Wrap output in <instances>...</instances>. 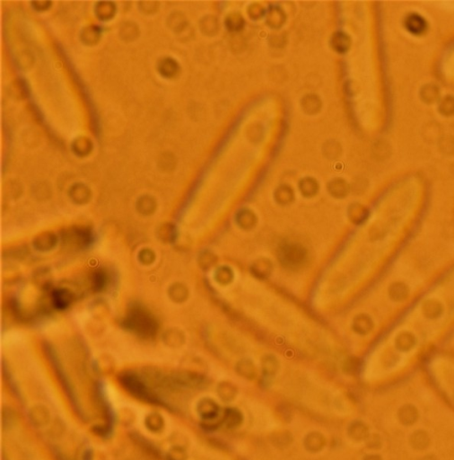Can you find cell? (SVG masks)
Masks as SVG:
<instances>
[{"instance_id": "obj_3", "label": "cell", "mask_w": 454, "mask_h": 460, "mask_svg": "<svg viewBox=\"0 0 454 460\" xmlns=\"http://www.w3.org/2000/svg\"><path fill=\"white\" fill-rule=\"evenodd\" d=\"M120 382L125 389L132 394L134 397L145 400L147 402L156 403L157 399L154 395H152L150 390L147 386L143 383L138 377L134 374H123L120 378Z\"/></svg>"}, {"instance_id": "obj_17", "label": "cell", "mask_w": 454, "mask_h": 460, "mask_svg": "<svg viewBox=\"0 0 454 460\" xmlns=\"http://www.w3.org/2000/svg\"><path fill=\"white\" fill-rule=\"evenodd\" d=\"M299 190L303 196L311 198L316 195L319 191V184L315 179L311 177L303 178L299 183Z\"/></svg>"}, {"instance_id": "obj_6", "label": "cell", "mask_w": 454, "mask_h": 460, "mask_svg": "<svg viewBox=\"0 0 454 460\" xmlns=\"http://www.w3.org/2000/svg\"><path fill=\"white\" fill-rule=\"evenodd\" d=\"M222 425L228 429H234L239 427L243 422V416L237 408L229 407L224 411L222 415Z\"/></svg>"}, {"instance_id": "obj_27", "label": "cell", "mask_w": 454, "mask_h": 460, "mask_svg": "<svg viewBox=\"0 0 454 460\" xmlns=\"http://www.w3.org/2000/svg\"><path fill=\"white\" fill-rule=\"evenodd\" d=\"M323 152L330 159H335L336 157H338L340 152L339 143L335 141H329L324 146Z\"/></svg>"}, {"instance_id": "obj_22", "label": "cell", "mask_w": 454, "mask_h": 460, "mask_svg": "<svg viewBox=\"0 0 454 460\" xmlns=\"http://www.w3.org/2000/svg\"><path fill=\"white\" fill-rule=\"evenodd\" d=\"M96 15L102 20H109L114 15L115 6L112 2H100L96 6Z\"/></svg>"}, {"instance_id": "obj_28", "label": "cell", "mask_w": 454, "mask_h": 460, "mask_svg": "<svg viewBox=\"0 0 454 460\" xmlns=\"http://www.w3.org/2000/svg\"><path fill=\"white\" fill-rule=\"evenodd\" d=\"M206 21H202L201 22V28L202 31L205 32L206 34H213L215 31L218 29V22L217 20L212 16L205 18Z\"/></svg>"}, {"instance_id": "obj_18", "label": "cell", "mask_w": 454, "mask_h": 460, "mask_svg": "<svg viewBox=\"0 0 454 460\" xmlns=\"http://www.w3.org/2000/svg\"><path fill=\"white\" fill-rule=\"evenodd\" d=\"M179 70L178 63L172 58H165L159 63V71L165 77H173Z\"/></svg>"}, {"instance_id": "obj_13", "label": "cell", "mask_w": 454, "mask_h": 460, "mask_svg": "<svg viewBox=\"0 0 454 460\" xmlns=\"http://www.w3.org/2000/svg\"><path fill=\"white\" fill-rule=\"evenodd\" d=\"M294 193L293 189L287 185H282L275 192V200L280 205H288L294 201Z\"/></svg>"}, {"instance_id": "obj_25", "label": "cell", "mask_w": 454, "mask_h": 460, "mask_svg": "<svg viewBox=\"0 0 454 460\" xmlns=\"http://www.w3.org/2000/svg\"><path fill=\"white\" fill-rule=\"evenodd\" d=\"M100 37V33L96 27H87L82 33V39L86 44L96 43Z\"/></svg>"}, {"instance_id": "obj_12", "label": "cell", "mask_w": 454, "mask_h": 460, "mask_svg": "<svg viewBox=\"0 0 454 460\" xmlns=\"http://www.w3.org/2000/svg\"><path fill=\"white\" fill-rule=\"evenodd\" d=\"M302 107L308 114H315L321 110V100L315 94H308L302 100Z\"/></svg>"}, {"instance_id": "obj_16", "label": "cell", "mask_w": 454, "mask_h": 460, "mask_svg": "<svg viewBox=\"0 0 454 460\" xmlns=\"http://www.w3.org/2000/svg\"><path fill=\"white\" fill-rule=\"evenodd\" d=\"M331 44L335 50L342 53V52H346L347 49L350 48L351 40L346 33H344L342 31H339V32H336L332 37Z\"/></svg>"}, {"instance_id": "obj_20", "label": "cell", "mask_w": 454, "mask_h": 460, "mask_svg": "<svg viewBox=\"0 0 454 460\" xmlns=\"http://www.w3.org/2000/svg\"><path fill=\"white\" fill-rule=\"evenodd\" d=\"M285 21L284 12L278 7L272 8L267 15V24L272 28H279Z\"/></svg>"}, {"instance_id": "obj_19", "label": "cell", "mask_w": 454, "mask_h": 460, "mask_svg": "<svg viewBox=\"0 0 454 460\" xmlns=\"http://www.w3.org/2000/svg\"><path fill=\"white\" fill-rule=\"evenodd\" d=\"M278 361L274 355L267 354L261 359V367L264 375H275L276 371H278Z\"/></svg>"}, {"instance_id": "obj_29", "label": "cell", "mask_w": 454, "mask_h": 460, "mask_svg": "<svg viewBox=\"0 0 454 460\" xmlns=\"http://www.w3.org/2000/svg\"><path fill=\"white\" fill-rule=\"evenodd\" d=\"M106 275L105 273L102 272H97L94 273L93 277V286H94V291H101L103 290L104 286L106 285Z\"/></svg>"}, {"instance_id": "obj_31", "label": "cell", "mask_w": 454, "mask_h": 460, "mask_svg": "<svg viewBox=\"0 0 454 460\" xmlns=\"http://www.w3.org/2000/svg\"><path fill=\"white\" fill-rule=\"evenodd\" d=\"M264 12H265V10L263 8L262 5L257 4V3L251 4L250 6H249V9H248L249 15L252 19H258V18L261 17L264 14Z\"/></svg>"}, {"instance_id": "obj_11", "label": "cell", "mask_w": 454, "mask_h": 460, "mask_svg": "<svg viewBox=\"0 0 454 460\" xmlns=\"http://www.w3.org/2000/svg\"><path fill=\"white\" fill-rule=\"evenodd\" d=\"M236 372L242 378L247 380H252L256 376V368L254 366L253 362L247 359L240 360V362L236 364Z\"/></svg>"}, {"instance_id": "obj_23", "label": "cell", "mask_w": 454, "mask_h": 460, "mask_svg": "<svg viewBox=\"0 0 454 460\" xmlns=\"http://www.w3.org/2000/svg\"><path fill=\"white\" fill-rule=\"evenodd\" d=\"M244 20L240 13H231L229 14L226 20V25L227 29L231 31H240L243 27Z\"/></svg>"}, {"instance_id": "obj_2", "label": "cell", "mask_w": 454, "mask_h": 460, "mask_svg": "<svg viewBox=\"0 0 454 460\" xmlns=\"http://www.w3.org/2000/svg\"><path fill=\"white\" fill-rule=\"evenodd\" d=\"M277 258L285 268H300L306 262L307 251L297 243H284L278 248Z\"/></svg>"}, {"instance_id": "obj_32", "label": "cell", "mask_w": 454, "mask_h": 460, "mask_svg": "<svg viewBox=\"0 0 454 460\" xmlns=\"http://www.w3.org/2000/svg\"><path fill=\"white\" fill-rule=\"evenodd\" d=\"M32 4H37L35 6L36 9H38V10H44V9L48 8L46 4H49V3H46V2H34V3H32Z\"/></svg>"}, {"instance_id": "obj_15", "label": "cell", "mask_w": 454, "mask_h": 460, "mask_svg": "<svg viewBox=\"0 0 454 460\" xmlns=\"http://www.w3.org/2000/svg\"><path fill=\"white\" fill-rule=\"evenodd\" d=\"M218 394L219 398H221L225 402H231L236 398L237 389L233 384L228 381H224L220 383L218 387Z\"/></svg>"}, {"instance_id": "obj_1", "label": "cell", "mask_w": 454, "mask_h": 460, "mask_svg": "<svg viewBox=\"0 0 454 460\" xmlns=\"http://www.w3.org/2000/svg\"><path fill=\"white\" fill-rule=\"evenodd\" d=\"M122 323L125 329L143 339H150L158 331V323L155 317L139 305L129 308Z\"/></svg>"}, {"instance_id": "obj_4", "label": "cell", "mask_w": 454, "mask_h": 460, "mask_svg": "<svg viewBox=\"0 0 454 460\" xmlns=\"http://www.w3.org/2000/svg\"><path fill=\"white\" fill-rule=\"evenodd\" d=\"M198 410L204 421L215 420L220 417V407L210 398L202 399L199 404Z\"/></svg>"}, {"instance_id": "obj_7", "label": "cell", "mask_w": 454, "mask_h": 460, "mask_svg": "<svg viewBox=\"0 0 454 460\" xmlns=\"http://www.w3.org/2000/svg\"><path fill=\"white\" fill-rule=\"evenodd\" d=\"M304 447L310 452H319L324 448L326 440L320 433L312 432L306 435L304 439Z\"/></svg>"}, {"instance_id": "obj_30", "label": "cell", "mask_w": 454, "mask_h": 460, "mask_svg": "<svg viewBox=\"0 0 454 460\" xmlns=\"http://www.w3.org/2000/svg\"><path fill=\"white\" fill-rule=\"evenodd\" d=\"M217 261H218V258L214 254L207 252L201 257V266L204 269H210V267H212L213 265L217 264Z\"/></svg>"}, {"instance_id": "obj_26", "label": "cell", "mask_w": 454, "mask_h": 460, "mask_svg": "<svg viewBox=\"0 0 454 460\" xmlns=\"http://www.w3.org/2000/svg\"><path fill=\"white\" fill-rule=\"evenodd\" d=\"M348 217L354 223H360L361 221L364 220V218H365V213H364L363 208H361L360 206L358 205L351 206L349 208V210H348Z\"/></svg>"}, {"instance_id": "obj_5", "label": "cell", "mask_w": 454, "mask_h": 460, "mask_svg": "<svg viewBox=\"0 0 454 460\" xmlns=\"http://www.w3.org/2000/svg\"><path fill=\"white\" fill-rule=\"evenodd\" d=\"M271 262L267 258L256 260L250 266V273L254 277L259 280H265L270 276L272 273Z\"/></svg>"}, {"instance_id": "obj_14", "label": "cell", "mask_w": 454, "mask_h": 460, "mask_svg": "<svg viewBox=\"0 0 454 460\" xmlns=\"http://www.w3.org/2000/svg\"><path fill=\"white\" fill-rule=\"evenodd\" d=\"M328 191L335 198H344L348 192V185L342 179H334L328 184Z\"/></svg>"}, {"instance_id": "obj_21", "label": "cell", "mask_w": 454, "mask_h": 460, "mask_svg": "<svg viewBox=\"0 0 454 460\" xmlns=\"http://www.w3.org/2000/svg\"><path fill=\"white\" fill-rule=\"evenodd\" d=\"M233 276L232 270L228 266H221L215 273V280L223 286L230 284L233 280Z\"/></svg>"}, {"instance_id": "obj_10", "label": "cell", "mask_w": 454, "mask_h": 460, "mask_svg": "<svg viewBox=\"0 0 454 460\" xmlns=\"http://www.w3.org/2000/svg\"><path fill=\"white\" fill-rule=\"evenodd\" d=\"M405 23L407 29L414 34L422 33L427 27L426 21L424 20V18L421 17L417 13L410 14V16L407 18Z\"/></svg>"}, {"instance_id": "obj_9", "label": "cell", "mask_w": 454, "mask_h": 460, "mask_svg": "<svg viewBox=\"0 0 454 460\" xmlns=\"http://www.w3.org/2000/svg\"><path fill=\"white\" fill-rule=\"evenodd\" d=\"M51 301L54 308L64 310L71 304V293L67 290H55L51 294Z\"/></svg>"}, {"instance_id": "obj_24", "label": "cell", "mask_w": 454, "mask_h": 460, "mask_svg": "<svg viewBox=\"0 0 454 460\" xmlns=\"http://www.w3.org/2000/svg\"><path fill=\"white\" fill-rule=\"evenodd\" d=\"M92 143L89 139L80 137L73 142V149L79 156H85L91 151Z\"/></svg>"}, {"instance_id": "obj_8", "label": "cell", "mask_w": 454, "mask_h": 460, "mask_svg": "<svg viewBox=\"0 0 454 460\" xmlns=\"http://www.w3.org/2000/svg\"><path fill=\"white\" fill-rule=\"evenodd\" d=\"M235 221L237 225L240 228H242L244 230H249V229H252L256 226L258 219H257V216L255 215L253 211L245 209V210H240L237 213L235 217Z\"/></svg>"}]
</instances>
